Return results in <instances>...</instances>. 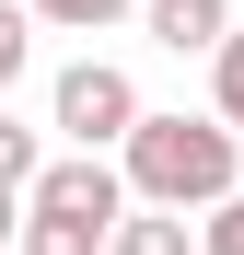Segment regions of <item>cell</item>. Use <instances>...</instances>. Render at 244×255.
<instances>
[{
  "label": "cell",
  "mask_w": 244,
  "mask_h": 255,
  "mask_svg": "<svg viewBox=\"0 0 244 255\" xmlns=\"http://www.w3.org/2000/svg\"><path fill=\"white\" fill-rule=\"evenodd\" d=\"M116 151H128V197H163V209H210V197L244 186V128L233 116H151L140 105V128Z\"/></svg>",
  "instance_id": "6da1fadb"
},
{
  "label": "cell",
  "mask_w": 244,
  "mask_h": 255,
  "mask_svg": "<svg viewBox=\"0 0 244 255\" xmlns=\"http://www.w3.org/2000/svg\"><path fill=\"white\" fill-rule=\"evenodd\" d=\"M116 221H128V162H105V151L35 162V186H23V255H105Z\"/></svg>",
  "instance_id": "7a4b0ae2"
},
{
  "label": "cell",
  "mask_w": 244,
  "mask_h": 255,
  "mask_svg": "<svg viewBox=\"0 0 244 255\" xmlns=\"http://www.w3.org/2000/svg\"><path fill=\"white\" fill-rule=\"evenodd\" d=\"M58 128H70L81 151L128 139V128H140V81L116 70V58H70V70H58Z\"/></svg>",
  "instance_id": "3957f363"
},
{
  "label": "cell",
  "mask_w": 244,
  "mask_h": 255,
  "mask_svg": "<svg viewBox=\"0 0 244 255\" xmlns=\"http://www.w3.org/2000/svg\"><path fill=\"white\" fill-rule=\"evenodd\" d=\"M151 47H175V58H210L221 35H233V0H151Z\"/></svg>",
  "instance_id": "277c9868"
},
{
  "label": "cell",
  "mask_w": 244,
  "mask_h": 255,
  "mask_svg": "<svg viewBox=\"0 0 244 255\" xmlns=\"http://www.w3.org/2000/svg\"><path fill=\"white\" fill-rule=\"evenodd\" d=\"M105 255H198V232H186V209H163V197H128V221L105 232Z\"/></svg>",
  "instance_id": "5b68a950"
},
{
  "label": "cell",
  "mask_w": 244,
  "mask_h": 255,
  "mask_svg": "<svg viewBox=\"0 0 244 255\" xmlns=\"http://www.w3.org/2000/svg\"><path fill=\"white\" fill-rule=\"evenodd\" d=\"M23 58H35V0H0V93L23 81Z\"/></svg>",
  "instance_id": "8992f818"
},
{
  "label": "cell",
  "mask_w": 244,
  "mask_h": 255,
  "mask_svg": "<svg viewBox=\"0 0 244 255\" xmlns=\"http://www.w3.org/2000/svg\"><path fill=\"white\" fill-rule=\"evenodd\" d=\"M210 93H221V116L244 128V23H233L221 47H210Z\"/></svg>",
  "instance_id": "52a82bcc"
},
{
  "label": "cell",
  "mask_w": 244,
  "mask_h": 255,
  "mask_svg": "<svg viewBox=\"0 0 244 255\" xmlns=\"http://www.w3.org/2000/svg\"><path fill=\"white\" fill-rule=\"evenodd\" d=\"M198 255H244V186L210 197V221H198Z\"/></svg>",
  "instance_id": "ba28073f"
},
{
  "label": "cell",
  "mask_w": 244,
  "mask_h": 255,
  "mask_svg": "<svg viewBox=\"0 0 244 255\" xmlns=\"http://www.w3.org/2000/svg\"><path fill=\"white\" fill-rule=\"evenodd\" d=\"M128 0H35V23H70V35H105Z\"/></svg>",
  "instance_id": "9c48e42d"
},
{
  "label": "cell",
  "mask_w": 244,
  "mask_h": 255,
  "mask_svg": "<svg viewBox=\"0 0 244 255\" xmlns=\"http://www.w3.org/2000/svg\"><path fill=\"white\" fill-rule=\"evenodd\" d=\"M35 162H47L35 128H12V105H0V186H35Z\"/></svg>",
  "instance_id": "30bf717a"
},
{
  "label": "cell",
  "mask_w": 244,
  "mask_h": 255,
  "mask_svg": "<svg viewBox=\"0 0 244 255\" xmlns=\"http://www.w3.org/2000/svg\"><path fill=\"white\" fill-rule=\"evenodd\" d=\"M23 232V186H0V244H12Z\"/></svg>",
  "instance_id": "8fae6325"
}]
</instances>
